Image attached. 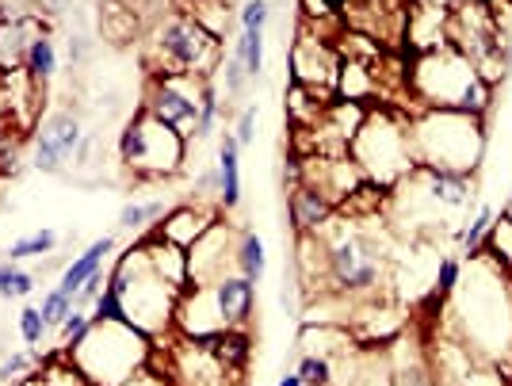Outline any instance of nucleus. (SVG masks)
<instances>
[{
    "mask_svg": "<svg viewBox=\"0 0 512 386\" xmlns=\"http://www.w3.org/2000/svg\"><path fill=\"white\" fill-rule=\"evenodd\" d=\"M35 283L39 279L31 276V272H23L16 260H4L0 264V299H27L35 291Z\"/></svg>",
    "mask_w": 512,
    "mask_h": 386,
    "instance_id": "21",
    "label": "nucleus"
},
{
    "mask_svg": "<svg viewBox=\"0 0 512 386\" xmlns=\"http://www.w3.org/2000/svg\"><path fill=\"white\" fill-rule=\"evenodd\" d=\"M54 245H58V230H35V234H27L8 245V260L20 264V260H31V257H46Z\"/></svg>",
    "mask_w": 512,
    "mask_h": 386,
    "instance_id": "22",
    "label": "nucleus"
},
{
    "mask_svg": "<svg viewBox=\"0 0 512 386\" xmlns=\"http://www.w3.org/2000/svg\"><path fill=\"white\" fill-rule=\"evenodd\" d=\"M234 268L245 279H253V283H260L264 272H268V249H264V241H260L253 230H241V234H237Z\"/></svg>",
    "mask_w": 512,
    "mask_h": 386,
    "instance_id": "19",
    "label": "nucleus"
},
{
    "mask_svg": "<svg viewBox=\"0 0 512 386\" xmlns=\"http://www.w3.org/2000/svg\"><path fill=\"white\" fill-rule=\"evenodd\" d=\"M337 73H341V50L325 43L318 31H299L291 43V81L321 92H337Z\"/></svg>",
    "mask_w": 512,
    "mask_h": 386,
    "instance_id": "10",
    "label": "nucleus"
},
{
    "mask_svg": "<svg viewBox=\"0 0 512 386\" xmlns=\"http://www.w3.org/2000/svg\"><path fill=\"white\" fill-rule=\"evenodd\" d=\"M234 234L226 222H214L207 234L188 249V287H211L230 276L234 264Z\"/></svg>",
    "mask_w": 512,
    "mask_h": 386,
    "instance_id": "12",
    "label": "nucleus"
},
{
    "mask_svg": "<svg viewBox=\"0 0 512 386\" xmlns=\"http://www.w3.org/2000/svg\"><path fill=\"white\" fill-rule=\"evenodd\" d=\"M501 54H505V65H509V69H512V39H509V43H505V46H501Z\"/></svg>",
    "mask_w": 512,
    "mask_h": 386,
    "instance_id": "42",
    "label": "nucleus"
},
{
    "mask_svg": "<svg viewBox=\"0 0 512 386\" xmlns=\"http://www.w3.org/2000/svg\"><path fill=\"white\" fill-rule=\"evenodd\" d=\"M295 371L302 375L306 386H333V360H325L318 352H302Z\"/></svg>",
    "mask_w": 512,
    "mask_h": 386,
    "instance_id": "27",
    "label": "nucleus"
},
{
    "mask_svg": "<svg viewBox=\"0 0 512 386\" xmlns=\"http://www.w3.org/2000/svg\"><path fill=\"white\" fill-rule=\"evenodd\" d=\"M69 310H73V299H69L65 291H58V287H54V291L43 299V306H39V314H43V322L50 325V329H58Z\"/></svg>",
    "mask_w": 512,
    "mask_h": 386,
    "instance_id": "33",
    "label": "nucleus"
},
{
    "mask_svg": "<svg viewBox=\"0 0 512 386\" xmlns=\"http://www.w3.org/2000/svg\"><path fill=\"white\" fill-rule=\"evenodd\" d=\"M463 283V260L459 257H440L436 260V276H432V295L440 299H451Z\"/></svg>",
    "mask_w": 512,
    "mask_h": 386,
    "instance_id": "26",
    "label": "nucleus"
},
{
    "mask_svg": "<svg viewBox=\"0 0 512 386\" xmlns=\"http://www.w3.org/2000/svg\"><path fill=\"white\" fill-rule=\"evenodd\" d=\"M150 341L130 322H92L85 341L65 356L88 386H123L138 367L150 364Z\"/></svg>",
    "mask_w": 512,
    "mask_h": 386,
    "instance_id": "5",
    "label": "nucleus"
},
{
    "mask_svg": "<svg viewBox=\"0 0 512 386\" xmlns=\"http://www.w3.org/2000/svg\"><path fill=\"white\" fill-rule=\"evenodd\" d=\"M184 157H188V138L153 119L146 108L119 134V161L142 180H169L184 169Z\"/></svg>",
    "mask_w": 512,
    "mask_h": 386,
    "instance_id": "8",
    "label": "nucleus"
},
{
    "mask_svg": "<svg viewBox=\"0 0 512 386\" xmlns=\"http://www.w3.org/2000/svg\"><path fill=\"white\" fill-rule=\"evenodd\" d=\"M85 142L81 134V123L73 111H54L46 115L39 130H35V150H31V165L43 172H62L69 157H77Z\"/></svg>",
    "mask_w": 512,
    "mask_h": 386,
    "instance_id": "11",
    "label": "nucleus"
},
{
    "mask_svg": "<svg viewBox=\"0 0 512 386\" xmlns=\"http://www.w3.org/2000/svg\"><path fill=\"white\" fill-rule=\"evenodd\" d=\"M474 272L470 283L463 287V295L455 299V314H459V337L470 352L478 356V364L501 367V356L512 352V295L505 268L497 260H482V253H474Z\"/></svg>",
    "mask_w": 512,
    "mask_h": 386,
    "instance_id": "1",
    "label": "nucleus"
},
{
    "mask_svg": "<svg viewBox=\"0 0 512 386\" xmlns=\"http://www.w3.org/2000/svg\"><path fill=\"white\" fill-rule=\"evenodd\" d=\"M214 222H222V211L218 207H207V203H180V207H169L165 211V222L157 226V234L165 237L176 249H192L199 237L211 230Z\"/></svg>",
    "mask_w": 512,
    "mask_h": 386,
    "instance_id": "13",
    "label": "nucleus"
},
{
    "mask_svg": "<svg viewBox=\"0 0 512 386\" xmlns=\"http://www.w3.org/2000/svg\"><path fill=\"white\" fill-rule=\"evenodd\" d=\"M123 386H176V383H172L165 371H150V367H138V371H134V375H130V379Z\"/></svg>",
    "mask_w": 512,
    "mask_h": 386,
    "instance_id": "39",
    "label": "nucleus"
},
{
    "mask_svg": "<svg viewBox=\"0 0 512 386\" xmlns=\"http://www.w3.org/2000/svg\"><path fill=\"white\" fill-rule=\"evenodd\" d=\"M218 115H222L218 85H214V77H207V81H199V127H195V138H207L218 127Z\"/></svg>",
    "mask_w": 512,
    "mask_h": 386,
    "instance_id": "23",
    "label": "nucleus"
},
{
    "mask_svg": "<svg viewBox=\"0 0 512 386\" xmlns=\"http://www.w3.org/2000/svg\"><path fill=\"white\" fill-rule=\"evenodd\" d=\"M100 31H104L107 39L123 43V39H130L138 31V20H134V12H127V8H107L104 20H100Z\"/></svg>",
    "mask_w": 512,
    "mask_h": 386,
    "instance_id": "28",
    "label": "nucleus"
},
{
    "mask_svg": "<svg viewBox=\"0 0 512 386\" xmlns=\"http://www.w3.org/2000/svg\"><path fill=\"white\" fill-rule=\"evenodd\" d=\"M470 4H478V8H486V12H490V8L497 4V0H470Z\"/></svg>",
    "mask_w": 512,
    "mask_h": 386,
    "instance_id": "43",
    "label": "nucleus"
},
{
    "mask_svg": "<svg viewBox=\"0 0 512 386\" xmlns=\"http://www.w3.org/2000/svg\"><path fill=\"white\" fill-rule=\"evenodd\" d=\"M276 386H306V383H302V375H299V371H287V375H283V379H279Z\"/></svg>",
    "mask_w": 512,
    "mask_h": 386,
    "instance_id": "41",
    "label": "nucleus"
},
{
    "mask_svg": "<svg viewBox=\"0 0 512 386\" xmlns=\"http://www.w3.org/2000/svg\"><path fill=\"white\" fill-rule=\"evenodd\" d=\"M348 4L352 0H302V16L306 20H337V16H344L348 12Z\"/></svg>",
    "mask_w": 512,
    "mask_h": 386,
    "instance_id": "35",
    "label": "nucleus"
},
{
    "mask_svg": "<svg viewBox=\"0 0 512 386\" xmlns=\"http://www.w3.org/2000/svg\"><path fill=\"white\" fill-rule=\"evenodd\" d=\"M234 54L245 62V73L256 81L264 73V31H241V39L234 43Z\"/></svg>",
    "mask_w": 512,
    "mask_h": 386,
    "instance_id": "24",
    "label": "nucleus"
},
{
    "mask_svg": "<svg viewBox=\"0 0 512 386\" xmlns=\"http://www.w3.org/2000/svg\"><path fill=\"white\" fill-rule=\"evenodd\" d=\"M92 322L100 325V322H127V306H123V299L115 295V291H107V283H104V291H100V299L92 302V314H88Z\"/></svg>",
    "mask_w": 512,
    "mask_h": 386,
    "instance_id": "31",
    "label": "nucleus"
},
{
    "mask_svg": "<svg viewBox=\"0 0 512 386\" xmlns=\"http://www.w3.org/2000/svg\"><path fill=\"white\" fill-rule=\"evenodd\" d=\"M318 237L325 249V268H329V291L352 302L379 299L386 276V253L379 237L356 226V218L341 222L337 215L329 226H321Z\"/></svg>",
    "mask_w": 512,
    "mask_h": 386,
    "instance_id": "4",
    "label": "nucleus"
},
{
    "mask_svg": "<svg viewBox=\"0 0 512 386\" xmlns=\"http://www.w3.org/2000/svg\"><path fill=\"white\" fill-rule=\"evenodd\" d=\"M146 111L176 134L192 138L199 127V81L188 73H153L146 92Z\"/></svg>",
    "mask_w": 512,
    "mask_h": 386,
    "instance_id": "9",
    "label": "nucleus"
},
{
    "mask_svg": "<svg viewBox=\"0 0 512 386\" xmlns=\"http://www.w3.org/2000/svg\"><path fill=\"white\" fill-rule=\"evenodd\" d=\"M27 367H31V356H27V352H12V356H4V360H0V383H23Z\"/></svg>",
    "mask_w": 512,
    "mask_h": 386,
    "instance_id": "37",
    "label": "nucleus"
},
{
    "mask_svg": "<svg viewBox=\"0 0 512 386\" xmlns=\"http://www.w3.org/2000/svg\"><path fill=\"white\" fill-rule=\"evenodd\" d=\"M409 146L417 165L474 172L486 153V123L482 115L467 111L421 108L417 115H409Z\"/></svg>",
    "mask_w": 512,
    "mask_h": 386,
    "instance_id": "3",
    "label": "nucleus"
},
{
    "mask_svg": "<svg viewBox=\"0 0 512 386\" xmlns=\"http://www.w3.org/2000/svg\"><path fill=\"white\" fill-rule=\"evenodd\" d=\"M23 73L35 81V85H50L54 73H58V50H54V39L39 31L31 43H27V54H23Z\"/></svg>",
    "mask_w": 512,
    "mask_h": 386,
    "instance_id": "18",
    "label": "nucleus"
},
{
    "mask_svg": "<svg viewBox=\"0 0 512 386\" xmlns=\"http://www.w3.org/2000/svg\"><path fill=\"white\" fill-rule=\"evenodd\" d=\"M218 77H222V85H226V96H234V100L241 96V92H245V85L253 81V77L245 73V62L237 58L234 50L222 58V65H218Z\"/></svg>",
    "mask_w": 512,
    "mask_h": 386,
    "instance_id": "29",
    "label": "nucleus"
},
{
    "mask_svg": "<svg viewBox=\"0 0 512 386\" xmlns=\"http://www.w3.org/2000/svg\"><path fill=\"white\" fill-rule=\"evenodd\" d=\"M111 249H115V237H96L92 245H88L81 257H73V264L62 272V283H58V291H65L69 299H77V291L85 287L88 279L96 276L100 268H104V260L111 257Z\"/></svg>",
    "mask_w": 512,
    "mask_h": 386,
    "instance_id": "17",
    "label": "nucleus"
},
{
    "mask_svg": "<svg viewBox=\"0 0 512 386\" xmlns=\"http://www.w3.org/2000/svg\"><path fill=\"white\" fill-rule=\"evenodd\" d=\"M58 329H62L65 352H73V348H77V344H81L88 337V329H92V318H88L81 306H73V310L65 314V322L58 325Z\"/></svg>",
    "mask_w": 512,
    "mask_h": 386,
    "instance_id": "30",
    "label": "nucleus"
},
{
    "mask_svg": "<svg viewBox=\"0 0 512 386\" xmlns=\"http://www.w3.org/2000/svg\"><path fill=\"white\" fill-rule=\"evenodd\" d=\"M497 222V215H493V207H478V215H474V222H467L463 230H459V245H463V253L467 257H474V253H482V237L490 234V226Z\"/></svg>",
    "mask_w": 512,
    "mask_h": 386,
    "instance_id": "25",
    "label": "nucleus"
},
{
    "mask_svg": "<svg viewBox=\"0 0 512 386\" xmlns=\"http://www.w3.org/2000/svg\"><path fill=\"white\" fill-rule=\"evenodd\" d=\"M268 20H272V4H268V0H245L241 12H237L241 31H264Z\"/></svg>",
    "mask_w": 512,
    "mask_h": 386,
    "instance_id": "32",
    "label": "nucleus"
},
{
    "mask_svg": "<svg viewBox=\"0 0 512 386\" xmlns=\"http://www.w3.org/2000/svg\"><path fill=\"white\" fill-rule=\"evenodd\" d=\"M169 211V203L165 199H150V203H127L123 211H119V230H146V222H157V218Z\"/></svg>",
    "mask_w": 512,
    "mask_h": 386,
    "instance_id": "20",
    "label": "nucleus"
},
{
    "mask_svg": "<svg viewBox=\"0 0 512 386\" xmlns=\"http://www.w3.org/2000/svg\"><path fill=\"white\" fill-rule=\"evenodd\" d=\"M88 58V39H73L69 43V62H85Z\"/></svg>",
    "mask_w": 512,
    "mask_h": 386,
    "instance_id": "40",
    "label": "nucleus"
},
{
    "mask_svg": "<svg viewBox=\"0 0 512 386\" xmlns=\"http://www.w3.org/2000/svg\"><path fill=\"white\" fill-rule=\"evenodd\" d=\"M287 211H291V226H295V234L310 237V234H318L321 226H329V222H333L337 203H333L329 195H321L318 188L299 184V188H291V203H287Z\"/></svg>",
    "mask_w": 512,
    "mask_h": 386,
    "instance_id": "15",
    "label": "nucleus"
},
{
    "mask_svg": "<svg viewBox=\"0 0 512 386\" xmlns=\"http://www.w3.org/2000/svg\"><path fill=\"white\" fill-rule=\"evenodd\" d=\"M348 157L360 165V172L375 184V188H398L409 172L417 169L413 161V146H409V119L398 111L367 108L363 127L352 142Z\"/></svg>",
    "mask_w": 512,
    "mask_h": 386,
    "instance_id": "6",
    "label": "nucleus"
},
{
    "mask_svg": "<svg viewBox=\"0 0 512 386\" xmlns=\"http://www.w3.org/2000/svg\"><path fill=\"white\" fill-rule=\"evenodd\" d=\"M214 302H218V314L226 329H249V318L256 310V283L245 279L241 272H230L226 279L211 283Z\"/></svg>",
    "mask_w": 512,
    "mask_h": 386,
    "instance_id": "14",
    "label": "nucleus"
},
{
    "mask_svg": "<svg viewBox=\"0 0 512 386\" xmlns=\"http://www.w3.org/2000/svg\"><path fill=\"white\" fill-rule=\"evenodd\" d=\"M459 386H509V383H505V375L497 367H474Z\"/></svg>",
    "mask_w": 512,
    "mask_h": 386,
    "instance_id": "38",
    "label": "nucleus"
},
{
    "mask_svg": "<svg viewBox=\"0 0 512 386\" xmlns=\"http://www.w3.org/2000/svg\"><path fill=\"white\" fill-rule=\"evenodd\" d=\"M256 123H260V108L256 104H249V108L237 115V127H234V138H237V146L245 150V146H253V138H256Z\"/></svg>",
    "mask_w": 512,
    "mask_h": 386,
    "instance_id": "36",
    "label": "nucleus"
},
{
    "mask_svg": "<svg viewBox=\"0 0 512 386\" xmlns=\"http://www.w3.org/2000/svg\"><path fill=\"white\" fill-rule=\"evenodd\" d=\"M409 92L421 108L467 111V115H486L493 104V85L474 69L463 50L451 43L436 50H421L406 77Z\"/></svg>",
    "mask_w": 512,
    "mask_h": 386,
    "instance_id": "2",
    "label": "nucleus"
},
{
    "mask_svg": "<svg viewBox=\"0 0 512 386\" xmlns=\"http://www.w3.org/2000/svg\"><path fill=\"white\" fill-rule=\"evenodd\" d=\"M241 203V146H237L234 130L222 134L218 142V211L230 215Z\"/></svg>",
    "mask_w": 512,
    "mask_h": 386,
    "instance_id": "16",
    "label": "nucleus"
},
{
    "mask_svg": "<svg viewBox=\"0 0 512 386\" xmlns=\"http://www.w3.org/2000/svg\"><path fill=\"white\" fill-rule=\"evenodd\" d=\"M222 43L207 27H199L195 16L176 12L157 23L150 39V69L153 73H188L195 81H207L222 65Z\"/></svg>",
    "mask_w": 512,
    "mask_h": 386,
    "instance_id": "7",
    "label": "nucleus"
},
{
    "mask_svg": "<svg viewBox=\"0 0 512 386\" xmlns=\"http://www.w3.org/2000/svg\"><path fill=\"white\" fill-rule=\"evenodd\" d=\"M46 333H50V325L43 322V314H39V306H27L20 314V337H23V344H43L46 341Z\"/></svg>",
    "mask_w": 512,
    "mask_h": 386,
    "instance_id": "34",
    "label": "nucleus"
}]
</instances>
